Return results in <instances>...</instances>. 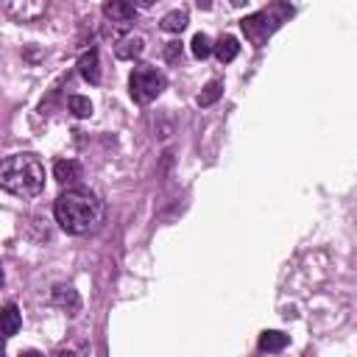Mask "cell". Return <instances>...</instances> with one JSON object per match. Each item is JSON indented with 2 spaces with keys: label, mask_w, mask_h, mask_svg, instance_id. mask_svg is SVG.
Wrapping results in <instances>:
<instances>
[{
  "label": "cell",
  "mask_w": 357,
  "mask_h": 357,
  "mask_svg": "<svg viewBox=\"0 0 357 357\" xmlns=\"http://www.w3.org/2000/svg\"><path fill=\"white\" fill-rule=\"evenodd\" d=\"M53 215H56V223L67 234H89L98 229L103 218V204L92 190L73 184L56 198Z\"/></svg>",
  "instance_id": "cell-1"
},
{
  "label": "cell",
  "mask_w": 357,
  "mask_h": 357,
  "mask_svg": "<svg viewBox=\"0 0 357 357\" xmlns=\"http://www.w3.org/2000/svg\"><path fill=\"white\" fill-rule=\"evenodd\" d=\"M0 187L17 198H36L45 190V165L33 153H14L0 167Z\"/></svg>",
  "instance_id": "cell-2"
},
{
  "label": "cell",
  "mask_w": 357,
  "mask_h": 357,
  "mask_svg": "<svg viewBox=\"0 0 357 357\" xmlns=\"http://www.w3.org/2000/svg\"><path fill=\"white\" fill-rule=\"evenodd\" d=\"M287 17H293V6L284 3V0H273L268 8H262V11H257V14L245 17V20H240V28H243L245 39L259 47L282 22H287Z\"/></svg>",
  "instance_id": "cell-3"
},
{
  "label": "cell",
  "mask_w": 357,
  "mask_h": 357,
  "mask_svg": "<svg viewBox=\"0 0 357 357\" xmlns=\"http://www.w3.org/2000/svg\"><path fill=\"white\" fill-rule=\"evenodd\" d=\"M165 86H167V78H165L156 67H151V64H139V67H134L131 75H128L131 100L139 103V106L153 103V100L165 92Z\"/></svg>",
  "instance_id": "cell-4"
},
{
  "label": "cell",
  "mask_w": 357,
  "mask_h": 357,
  "mask_svg": "<svg viewBox=\"0 0 357 357\" xmlns=\"http://www.w3.org/2000/svg\"><path fill=\"white\" fill-rule=\"evenodd\" d=\"M47 0H3V11L17 22H33L45 14Z\"/></svg>",
  "instance_id": "cell-5"
},
{
  "label": "cell",
  "mask_w": 357,
  "mask_h": 357,
  "mask_svg": "<svg viewBox=\"0 0 357 357\" xmlns=\"http://www.w3.org/2000/svg\"><path fill=\"white\" fill-rule=\"evenodd\" d=\"M142 50H145V39L139 33H126L114 42V56L120 61H134L137 56H142Z\"/></svg>",
  "instance_id": "cell-6"
},
{
  "label": "cell",
  "mask_w": 357,
  "mask_h": 357,
  "mask_svg": "<svg viewBox=\"0 0 357 357\" xmlns=\"http://www.w3.org/2000/svg\"><path fill=\"white\" fill-rule=\"evenodd\" d=\"M50 298H53V304H56V307L67 310L70 315H75V312L81 310V296H78V290H75L73 284H53Z\"/></svg>",
  "instance_id": "cell-7"
},
{
  "label": "cell",
  "mask_w": 357,
  "mask_h": 357,
  "mask_svg": "<svg viewBox=\"0 0 357 357\" xmlns=\"http://www.w3.org/2000/svg\"><path fill=\"white\" fill-rule=\"evenodd\" d=\"M53 178H56L59 184H64V187H73V184H78V178H81V165H78L75 159H56V165H53Z\"/></svg>",
  "instance_id": "cell-8"
},
{
  "label": "cell",
  "mask_w": 357,
  "mask_h": 357,
  "mask_svg": "<svg viewBox=\"0 0 357 357\" xmlns=\"http://www.w3.org/2000/svg\"><path fill=\"white\" fill-rule=\"evenodd\" d=\"M103 14H106V20H112L114 25H126V22H131V20L137 17V8L128 6L126 0H106V3H103Z\"/></svg>",
  "instance_id": "cell-9"
},
{
  "label": "cell",
  "mask_w": 357,
  "mask_h": 357,
  "mask_svg": "<svg viewBox=\"0 0 357 357\" xmlns=\"http://www.w3.org/2000/svg\"><path fill=\"white\" fill-rule=\"evenodd\" d=\"M78 73H81V78L89 81V84H98V81H100V61H98V50H95V47H89V50L81 53V59H78Z\"/></svg>",
  "instance_id": "cell-10"
},
{
  "label": "cell",
  "mask_w": 357,
  "mask_h": 357,
  "mask_svg": "<svg viewBox=\"0 0 357 357\" xmlns=\"http://www.w3.org/2000/svg\"><path fill=\"white\" fill-rule=\"evenodd\" d=\"M287 343H290V337L284 335V332H279V329H265L262 335H259V351H268V354H276V351H282V349H287Z\"/></svg>",
  "instance_id": "cell-11"
},
{
  "label": "cell",
  "mask_w": 357,
  "mask_h": 357,
  "mask_svg": "<svg viewBox=\"0 0 357 357\" xmlns=\"http://www.w3.org/2000/svg\"><path fill=\"white\" fill-rule=\"evenodd\" d=\"M0 324H3V337H14L22 326V312L17 304H6L0 312Z\"/></svg>",
  "instance_id": "cell-12"
},
{
  "label": "cell",
  "mask_w": 357,
  "mask_h": 357,
  "mask_svg": "<svg viewBox=\"0 0 357 357\" xmlns=\"http://www.w3.org/2000/svg\"><path fill=\"white\" fill-rule=\"evenodd\" d=\"M237 53H240V42L234 39V36H220L218 42H215V56H218V61L220 64H229V61H234L237 59Z\"/></svg>",
  "instance_id": "cell-13"
},
{
  "label": "cell",
  "mask_w": 357,
  "mask_h": 357,
  "mask_svg": "<svg viewBox=\"0 0 357 357\" xmlns=\"http://www.w3.org/2000/svg\"><path fill=\"white\" fill-rule=\"evenodd\" d=\"M187 11H181V8H176V11H167L162 20H159V28L162 31H167V33H181L184 28H187Z\"/></svg>",
  "instance_id": "cell-14"
},
{
  "label": "cell",
  "mask_w": 357,
  "mask_h": 357,
  "mask_svg": "<svg viewBox=\"0 0 357 357\" xmlns=\"http://www.w3.org/2000/svg\"><path fill=\"white\" fill-rule=\"evenodd\" d=\"M220 95H223V84H220V81H209V84L201 89V95H198L195 100H198V106H201V109H206V106H212Z\"/></svg>",
  "instance_id": "cell-15"
},
{
  "label": "cell",
  "mask_w": 357,
  "mask_h": 357,
  "mask_svg": "<svg viewBox=\"0 0 357 357\" xmlns=\"http://www.w3.org/2000/svg\"><path fill=\"white\" fill-rule=\"evenodd\" d=\"M190 50H192V56H195V59H206L209 53H215V45L209 42V36H206V33H195V36H192V42H190Z\"/></svg>",
  "instance_id": "cell-16"
},
{
  "label": "cell",
  "mask_w": 357,
  "mask_h": 357,
  "mask_svg": "<svg viewBox=\"0 0 357 357\" xmlns=\"http://www.w3.org/2000/svg\"><path fill=\"white\" fill-rule=\"evenodd\" d=\"M67 106H70V112H73L75 117H89V114H92V100L84 98V95H70V98H67Z\"/></svg>",
  "instance_id": "cell-17"
},
{
  "label": "cell",
  "mask_w": 357,
  "mask_h": 357,
  "mask_svg": "<svg viewBox=\"0 0 357 357\" xmlns=\"http://www.w3.org/2000/svg\"><path fill=\"white\" fill-rule=\"evenodd\" d=\"M165 59H167V61L181 59V42H167V47H165Z\"/></svg>",
  "instance_id": "cell-18"
},
{
  "label": "cell",
  "mask_w": 357,
  "mask_h": 357,
  "mask_svg": "<svg viewBox=\"0 0 357 357\" xmlns=\"http://www.w3.org/2000/svg\"><path fill=\"white\" fill-rule=\"evenodd\" d=\"M126 3H128V6H134L137 11H139V8H148V6H153V0H126Z\"/></svg>",
  "instance_id": "cell-19"
},
{
  "label": "cell",
  "mask_w": 357,
  "mask_h": 357,
  "mask_svg": "<svg viewBox=\"0 0 357 357\" xmlns=\"http://www.w3.org/2000/svg\"><path fill=\"white\" fill-rule=\"evenodd\" d=\"M195 6H198V8H204V11H206V8H212V0H195Z\"/></svg>",
  "instance_id": "cell-20"
},
{
  "label": "cell",
  "mask_w": 357,
  "mask_h": 357,
  "mask_svg": "<svg viewBox=\"0 0 357 357\" xmlns=\"http://www.w3.org/2000/svg\"><path fill=\"white\" fill-rule=\"evenodd\" d=\"M243 3H245V0H231V6H234V8H240Z\"/></svg>",
  "instance_id": "cell-21"
}]
</instances>
